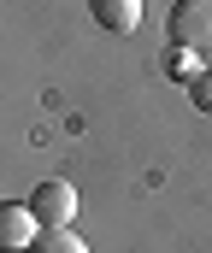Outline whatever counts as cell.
Masks as SVG:
<instances>
[{
	"instance_id": "3",
	"label": "cell",
	"mask_w": 212,
	"mask_h": 253,
	"mask_svg": "<svg viewBox=\"0 0 212 253\" xmlns=\"http://www.w3.org/2000/svg\"><path fill=\"white\" fill-rule=\"evenodd\" d=\"M36 236H42V224H36L30 200H0V253H30Z\"/></svg>"
},
{
	"instance_id": "4",
	"label": "cell",
	"mask_w": 212,
	"mask_h": 253,
	"mask_svg": "<svg viewBox=\"0 0 212 253\" xmlns=\"http://www.w3.org/2000/svg\"><path fill=\"white\" fill-rule=\"evenodd\" d=\"M88 12H94V24L112 30V36H130L141 24V0H88Z\"/></svg>"
},
{
	"instance_id": "6",
	"label": "cell",
	"mask_w": 212,
	"mask_h": 253,
	"mask_svg": "<svg viewBox=\"0 0 212 253\" xmlns=\"http://www.w3.org/2000/svg\"><path fill=\"white\" fill-rule=\"evenodd\" d=\"M189 100H195V106H201V112L212 118V71H201V77L189 83Z\"/></svg>"
},
{
	"instance_id": "2",
	"label": "cell",
	"mask_w": 212,
	"mask_h": 253,
	"mask_svg": "<svg viewBox=\"0 0 212 253\" xmlns=\"http://www.w3.org/2000/svg\"><path fill=\"white\" fill-rule=\"evenodd\" d=\"M30 212H36V224L42 230H71V218H77V189L71 183H36V194H30Z\"/></svg>"
},
{
	"instance_id": "1",
	"label": "cell",
	"mask_w": 212,
	"mask_h": 253,
	"mask_svg": "<svg viewBox=\"0 0 212 253\" xmlns=\"http://www.w3.org/2000/svg\"><path fill=\"white\" fill-rule=\"evenodd\" d=\"M171 47L212 59V0H177L171 6Z\"/></svg>"
},
{
	"instance_id": "5",
	"label": "cell",
	"mask_w": 212,
	"mask_h": 253,
	"mask_svg": "<svg viewBox=\"0 0 212 253\" xmlns=\"http://www.w3.org/2000/svg\"><path fill=\"white\" fill-rule=\"evenodd\" d=\"M30 253H88V248H83V236H71V230H42Z\"/></svg>"
}]
</instances>
